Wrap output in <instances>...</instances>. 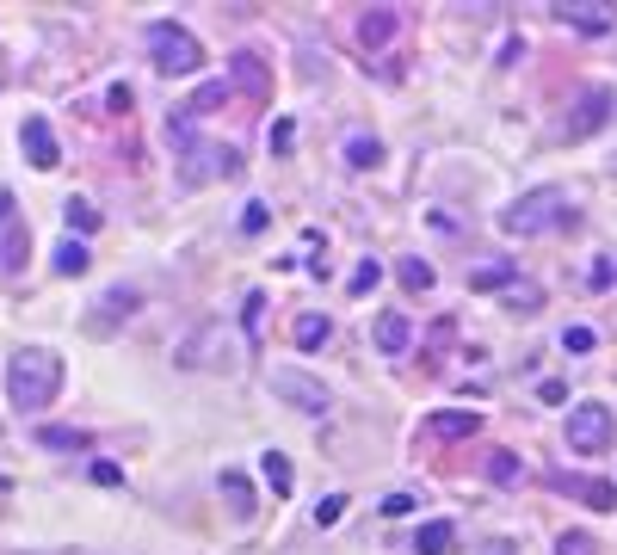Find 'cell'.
Returning a JSON list of instances; mask_svg holds the SVG:
<instances>
[{"instance_id": "2e32d148", "label": "cell", "mask_w": 617, "mask_h": 555, "mask_svg": "<svg viewBox=\"0 0 617 555\" xmlns=\"http://www.w3.org/2000/svg\"><path fill=\"white\" fill-rule=\"evenodd\" d=\"M451 543H457V525L451 518H432V525H420V537H414V555H451Z\"/></svg>"}, {"instance_id": "277c9868", "label": "cell", "mask_w": 617, "mask_h": 555, "mask_svg": "<svg viewBox=\"0 0 617 555\" xmlns=\"http://www.w3.org/2000/svg\"><path fill=\"white\" fill-rule=\"evenodd\" d=\"M617 438V414L605 401H574L568 407V451L574 457H605Z\"/></svg>"}, {"instance_id": "8992f818", "label": "cell", "mask_w": 617, "mask_h": 555, "mask_svg": "<svg viewBox=\"0 0 617 555\" xmlns=\"http://www.w3.org/2000/svg\"><path fill=\"white\" fill-rule=\"evenodd\" d=\"M611 105H617V93H611V87H580V99H574V118H562V124H556V136H562V142L593 136V130L611 118Z\"/></svg>"}, {"instance_id": "9c48e42d", "label": "cell", "mask_w": 617, "mask_h": 555, "mask_svg": "<svg viewBox=\"0 0 617 555\" xmlns=\"http://www.w3.org/2000/svg\"><path fill=\"white\" fill-rule=\"evenodd\" d=\"M19 148H25V161L38 167V173L62 167V148H56V130H50V118H25V130H19Z\"/></svg>"}, {"instance_id": "cb8c5ba5", "label": "cell", "mask_w": 617, "mask_h": 555, "mask_svg": "<svg viewBox=\"0 0 617 555\" xmlns=\"http://www.w3.org/2000/svg\"><path fill=\"white\" fill-rule=\"evenodd\" d=\"M223 494H229V506H235V518H253V488L235 475V469H223Z\"/></svg>"}, {"instance_id": "ffe728a7", "label": "cell", "mask_w": 617, "mask_h": 555, "mask_svg": "<svg viewBox=\"0 0 617 555\" xmlns=\"http://www.w3.org/2000/svg\"><path fill=\"white\" fill-rule=\"evenodd\" d=\"M377 161H383V142H377V136H365V130L346 136V167L365 173V167H377Z\"/></svg>"}, {"instance_id": "1f68e13d", "label": "cell", "mask_w": 617, "mask_h": 555, "mask_svg": "<svg viewBox=\"0 0 617 555\" xmlns=\"http://www.w3.org/2000/svg\"><path fill=\"white\" fill-rule=\"evenodd\" d=\"M377 278H383V266H377V259H365V266L346 278V290H352V296H365V290H377Z\"/></svg>"}, {"instance_id": "d6986e66", "label": "cell", "mask_w": 617, "mask_h": 555, "mask_svg": "<svg viewBox=\"0 0 617 555\" xmlns=\"http://www.w3.org/2000/svg\"><path fill=\"white\" fill-rule=\"evenodd\" d=\"M328 315H297V321H290V340H297L303 352H315V346H328Z\"/></svg>"}, {"instance_id": "9a60e30c", "label": "cell", "mask_w": 617, "mask_h": 555, "mask_svg": "<svg viewBox=\"0 0 617 555\" xmlns=\"http://www.w3.org/2000/svg\"><path fill=\"white\" fill-rule=\"evenodd\" d=\"M476 426H482L476 407H445V414H432V420H426V432H432V438H469Z\"/></svg>"}, {"instance_id": "f1b7e54d", "label": "cell", "mask_w": 617, "mask_h": 555, "mask_svg": "<svg viewBox=\"0 0 617 555\" xmlns=\"http://www.w3.org/2000/svg\"><path fill=\"white\" fill-rule=\"evenodd\" d=\"M593 346H599V333H593L587 321H574V327L562 333V352H593Z\"/></svg>"}, {"instance_id": "d6a6232c", "label": "cell", "mask_w": 617, "mask_h": 555, "mask_svg": "<svg viewBox=\"0 0 617 555\" xmlns=\"http://www.w3.org/2000/svg\"><path fill=\"white\" fill-rule=\"evenodd\" d=\"M402 284L408 290H432V266L426 259H402Z\"/></svg>"}, {"instance_id": "8d00e7d4", "label": "cell", "mask_w": 617, "mask_h": 555, "mask_svg": "<svg viewBox=\"0 0 617 555\" xmlns=\"http://www.w3.org/2000/svg\"><path fill=\"white\" fill-rule=\"evenodd\" d=\"M241 229L260 235V229H266V204H247V210H241Z\"/></svg>"}, {"instance_id": "4fadbf2b", "label": "cell", "mask_w": 617, "mask_h": 555, "mask_svg": "<svg viewBox=\"0 0 617 555\" xmlns=\"http://www.w3.org/2000/svg\"><path fill=\"white\" fill-rule=\"evenodd\" d=\"M562 494H574V500H587V506H599V512H611L617 506V488L611 481H599V475H550Z\"/></svg>"}, {"instance_id": "44dd1931", "label": "cell", "mask_w": 617, "mask_h": 555, "mask_svg": "<svg viewBox=\"0 0 617 555\" xmlns=\"http://www.w3.org/2000/svg\"><path fill=\"white\" fill-rule=\"evenodd\" d=\"M260 475L272 481V494H290V488H297V469H290L284 451H266V457H260Z\"/></svg>"}, {"instance_id": "83f0119b", "label": "cell", "mask_w": 617, "mask_h": 555, "mask_svg": "<svg viewBox=\"0 0 617 555\" xmlns=\"http://www.w3.org/2000/svg\"><path fill=\"white\" fill-rule=\"evenodd\" d=\"M99 309H105V315H99V327H105V321H118V315H130V309H136V290H105V296H99Z\"/></svg>"}, {"instance_id": "5bb4252c", "label": "cell", "mask_w": 617, "mask_h": 555, "mask_svg": "<svg viewBox=\"0 0 617 555\" xmlns=\"http://www.w3.org/2000/svg\"><path fill=\"white\" fill-rule=\"evenodd\" d=\"M408 346H414V321H408V315H395V309H389V315H377V352H383V358H402Z\"/></svg>"}, {"instance_id": "d4e9b609", "label": "cell", "mask_w": 617, "mask_h": 555, "mask_svg": "<svg viewBox=\"0 0 617 555\" xmlns=\"http://www.w3.org/2000/svg\"><path fill=\"white\" fill-rule=\"evenodd\" d=\"M506 309H519V315H537V309H543V290H537L531 278H519L513 290H506Z\"/></svg>"}, {"instance_id": "4dcf8cb0", "label": "cell", "mask_w": 617, "mask_h": 555, "mask_svg": "<svg viewBox=\"0 0 617 555\" xmlns=\"http://www.w3.org/2000/svg\"><path fill=\"white\" fill-rule=\"evenodd\" d=\"M346 506H352L346 494H328V500L315 506V525H321V531H328V525H340V518H346Z\"/></svg>"}, {"instance_id": "74e56055", "label": "cell", "mask_w": 617, "mask_h": 555, "mask_svg": "<svg viewBox=\"0 0 617 555\" xmlns=\"http://www.w3.org/2000/svg\"><path fill=\"white\" fill-rule=\"evenodd\" d=\"M93 481H99V488H118L124 469H118V463H93Z\"/></svg>"}, {"instance_id": "52a82bcc", "label": "cell", "mask_w": 617, "mask_h": 555, "mask_svg": "<svg viewBox=\"0 0 617 555\" xmlns=\"http://www.w3.org/2000/svg\"><path fill=\"white\" fill-rule=\"evenodd\" d=\"M272 395L284 401V407H297V414H328V389H321L309 370H272Z\"/></svg>"}, {"instance_id": "7402d4cb", "label": "cell", "mask_w": 617, "mask_h": 555, "mask_svg": "<svg viewBox=\"0 0 617 555\" xmlns=\"http://www.w3.org/2000/svg\"><path fill=\"white\" fill-rule=\"evenodd\" d=\"M38 438L50 444V451H93V438H87L81 426H44Z\"/></svg>"}, {"instance_id": "5b68a950", "label": "cell", "mask_w": 617, "mask_h": 555, "mask_svg": "<svg viewBox=\"0 0 617 555\" xmlns=\"http://www.w3.org/2000/svg\"><path fill=\"white\" fill-rule=\"evenodd\" d=\"M186 155V167H179V179L186 185H204V179H235L241 173V155L229 142H192V148H179Z\"/></svg>"}, {"instance_id": "6da1fadb", "label": "cell", "mask_w": 617, "mask_h": 555, "mask_svg": "<svg viewBox=\"0 0 617 555\" xmlns=\"http://www.w3.org/2000/svg\"><path fill=\"white\" fill-rule=\"evenodd\" d=\"M7 395L25 414H44V407L62 395V358L50 346H19L7 364Z\"/></svg>"}, {"instance_id": "ba28073f", "label": "cell", "mask_w": 617, "mask_h": 555, "mask_svg": "<svg viewBox=\"0 0 617 555\" xmlns=\"http://www.w3.org/2000/svg\"><path fill=\"white\" fill-rule=\"evenodd\" d=\"M25 247H31L25 210H19L13 192H0V272H19V266H25Z\"/></svg>"}, {"instance_id": "603a6c76", "label": "cell", "mask_w": 617, "mask_h": 555, "mask_svg": "<svg viewBox=\"0 0 617 555\" xmlns=\"http://www.w3.org/2000/svg\"><path fill=\"white\" fill-rule=\"evenodd\" d=\"M223 99H229V81H210V87H198V93L186 99V111H192V118H210Z\"/></svg>"}, {"instance_id": "ab89813d", "label": "cell", "mask_w": 617, "mask_h": 555, "mask_svg": "<svg viewBox=\"0 0 617 555\" xmlns=\"http://www.w3.org/2000/svg\"><path fill=\"white\" fill-rule=\"evenodd\" d=\"M482 555H513V543H488V549H482Z\"/></svg>"}, {"instance_id": "4316f807", "label": "cell", "mask_w": 617, "mask_h": 555, "mask_svg": "<svg viewBox=\"0 0 617 555\" xmlns=\"http://www.w3.org/2000/svg\"><path fill=\"white\" fill-rule=\"evenodd\" d=\"M62 216H68V229H81V235H93V229H99V210H93L87 198H68V204H62Z\"/></svg>"}, {"instance_id": "3957f363", "label": "cell", "mask_w": 617, "mask_h": 555, "mask_svg": "<svg viewBox=\"0 0 617 555\" xmlns=\"http://www.w3.org/2000/svg\"><path fill=\"white\" fill-rule=\"evenodd\" d=\"M142 44H149V56H155L161 74H198L204 68V44L186 25H173V19H155L149 31H142Z\"/></svg>"}, {"instance_id": "7a4b0ae2", "label": "cell", "mask_w": 617, "mask_h": 555, "mask_svg": "<svg viewBox=\"0 0 617 555\" xmlns=\"http://www.w3.org/2000/svg\"><path fill=\"white\" fill-rule=\"evenodd\" d=\"M500 229L519 235V241L550 235V229H574V198L562 192V185H537V192H525V198H513L500 210Z\"/></svg>"}, {"instance_id": "e0dca14e", "label": "cell", "mask_w": 617, "mask_h": 555, "mask_svg": "<svg viewBox=\"0 0 617 555\" xmlns=\"http://www.w3.org/2000/svg\"><path fill=\"white\" fill-rule=\"evenodd\" d=\"M519 284V266L513 259H494V266H476L469 272V290H513Z\"/></svg>"}, {"instance_id": "30bf717a", "label": "cell", "mask_w": 617, "mask_h": 555, "mask_svg": "<svg viewBox=\"0 0 617 555\" xmlns=\"http://www.w3.org/2000/svg\"><path fill=\"white\" fill-rule=\"evenodd\" d=\"M550 13H556L562 25H574V31L599 37V31H611V13H617V7H605V0H556Z\"/></svg>"}, {"instance_id": "ac0fdd59", "label": "cell", "mask_w": 617, "mask_h": 555, "mask_svg": "<svg viewBox=\"0 0 617 555\" xmlns=\"http://www.w3.org/2000/svg\"><path fill=\"white\" fill-rule=\"evenodd\" d=\"M50 266H56V278H81V272L93 266V253H87V241H75V235H68V241L56 247V259H50Z\"/></svg>"}, {"instance_id": "8fae6325", "label": "cell", "mask_w": 617, "mask_h": 555, "mask_svg": "<svg viewBox=\"0 0 617 555\" xmlns=\"http://www.w3.org/2000/svg\"><path fill=\"white\" fill-rule=\"evenodd\" d=\"M229 81H235L247 99H272V68L253 56V50H235V56H229Z\"/></svg>"}, {"instance_id": "7c38bea8", "label": "cell", "mask_w": 617, "mask_h": 555, "mask_svg": "<svg viewBox=\"0 0 617 555\" xmlns=\"http://www.w3.org/2000/svg\"><path fill=\"white\" fill-rule=\"evenodd\" d=\"M395 31H402V13H395V7H365V13H358V44H365V50H383Z\"/></svg>"}, {"instance_id": "836d02e7", "label": "cell", "mask_w": 617, "mask_h": 555, "mask_svg": "<svg viewBox=\"0 0 617 555\" xmlns=\"http://www.w3.org/2000/svg\"><path fill=\"white\" fill-rule=\"evenodd\" d=\"M290 142H297V124L278 118V124H272V148H278V155H290Z\"/></svg>"}, {"instance_id": "f546056e", "label": "cell", "mask_w": 617, "mask_h": 555, "mask_svg": "<svg viewBox=\"0 0 617 555\" xmlns=\"http://www.w3.org/2000/svg\"><path fill=\"white\" fill-rule=\"evenodd\" d=\"M556 555H599V543H593L587 531H562V537H556Z\"/></svg>"}, {"instance_id": "f35d334b", "label": "cell", "mask_w": 617, "mask_h": 555, "mask_svg": "<svg viewBox=\"0 0 617 555\" xmlns=\"http://www.w3.org/2000/svg\"><path fill=\"white\" fill-rule=\"evenodd\" d=\"M593 284H599V290L617 284V259H599V266H593Z\"/></svg>"}, {"instance_id": "d590c367", "label": "cell", "mask_w": 617, "mask_h": 555, "mask_svg": "<svg viewBox=\"0 0 617 555\" xmlns=\"http://www.w3.org/2000/svg\"><path fill=\"white\" fill-rule=\"evenodd\" d=\"M414 506H420L414 494H389V500H383V518H408Z\"/></svg>"}, {"instance_id": "484cf974", "label": "cell", "mask_w": 617, "mask_h": 555, "mask_svg": "<svg viewBox=\"0 0 617 555\" xmlns=\"http://www.w3.org/2000/svg\"><path fill=\"white\" fill-rule=\"evenodd\" d=\"M525 469H519V457L513 451H488V481H500V488H513Z\"/></svg>"}, {"instance_id": "e575fe53", "label": "cell", "mask_w": 617, "mask_h": 555, "mask_svg": "<svg viewBox=\"0 0 617 555\" xmlns=\"http://www.w3.org/2000/svg\"><path fill=\"white\" fill-rule=\"evenodd\" d=\"M260 309H266V296H260V290H253V296H247V303H241V321H247V333H260Z\"/></svg>"}]
</instances>
